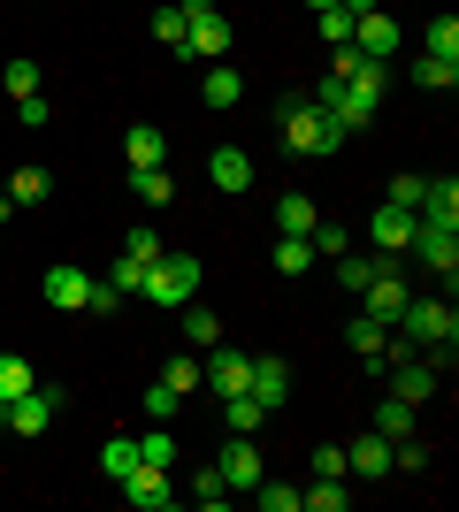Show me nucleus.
<instances>
[{"label": "nucleus", "mask_w": 459, "mask_h": 512, "mask_svg": "<svg viewBox=\"0 0 459 512\" xmlns=\"http://www.w3.org/2000/svg\"><path fill=\"white\" fill-rule=\"evenodd\" d=\"M414 85H429V92H452V85H459V62H437V54H429V62H414Z\"/></svg>", "instance_id": "34"}, {"label": "nucleus", "mask_w": 459, "mask_h": 512, "mask_svg": "<svg viewBox=\"0 0 459 512\" xmlns=\"http://www.w3.org/2000/svg\"><path fill=\"white\" fill-rule=\"evenodd\" d=\"M138 459H146V467H176V436L169 428H146V436H138Z\"/></svg>", "instance_id": "32"}, {"label": "nucleus", "mask_w": 459, "mask_h": 512, "mask_svg": "<svg viewBox=\"0 0 459 512\" xmlns=\"http://www.w3.org/2000/svg\"><path fill=\"white\" fill-rule=\"evenodd\" d=\"M398 337L414 344H429V352H452V337H459V306H444V299H406V314H398Z\"/></svg>", "instance_id": "3"}, {"label": "nucleus", "mask_w": 459, "mask_h": 512, "mask_svg": "<svg viewBox=\"0 0 459 512\" xmlns=\"http://www.w3.org/2000/svg\"><path fill=\"white\" fill-rule=\"evenodd\" d=\"M406 253H421V268H437V276L452 283V268H459V230H429V222H421Z\"/></svg>", "instance_id": "14"}, {"label": "nucleus", "mask_w": 459, "mask_h": 512, "mask_svg": "<svg viewBox=\"0 0 459 512\" xmlns=\"http://www.w3.org/2000/svg\"><path fill=\"white\" fill-rule=\"evenodd\" d=\"M352 505V490L345 482H322V474H314V490H299V512H345Z\"/></svg>", "instance_id": "26"}, {"label": "nucleus", "mask_w": 459, "mask_h": 512, "mask_svg": "<svg viewBox=\"0 0 459 512\" xmlns=\"http://www.w3.org/2000/svg\"><path fill=\"white\" fill-rule=\"evenodd\" d=\"M314 474H322V482H352L345 474V444H314Z\"/></svg>", "instance_id": "38"}, {"label": "nucleus", "mask_w": 459, "mask_h": 512, "mask_svg": "<svg viewBox=\"0 0 459 512\" xmlns=\"http://www.w3.org/2000/svg\"><path fill=\"white\" fill-rule=\"evenodd\" d=\"M314 237H276V268H284V276H306V268H314Z\"/></svg>", "instance_id": "27"}, {"label": "nucleus", "mask_w": 459, "mask_h": 512, "mask_svg": "<svg viewBox=\"0 0 459 512\" xmlns=\"http://www.w3.org/2000/svg\"><path fill=\"white\" fill-rule=\"evenodd\" d=\"M276 115H284V146L299 153V161H314V153H337V146H345L337 115H329V107H314L306 92H291V100L276 107Z\"/></svg>", "instance_id": "1"}, {"label": "nucleus", "mask_w": 459, "mask_h": 512, "mask_svg": "<svg viewBox=\"0 0 459 512\" xmlns=\"http://www.w3.org/2000/svg\"><path fill=\"white\" fill-rule=\"evenodd\" d=\"M115 306H123V291H115L108 276H92V306H85V314H115Z\"/></svg>", "instance_id": "44"}, {"label": "nucleus", "mask_w": 459, "mask_h": 512, "mask_svg": "<svg viewBox=\"0 0 459 512\" xmlns=\"http://www.w3.org/2000/svg\"><path fill=\"white\" fill-rule=\"evenodd\" d=\"M199 100L222 115V107H238V100H245V77H238L230 62H207V77H199Z\"/></svg>", "instance_id": "17"}, {"label": "nucleus", "mask_w": 459, "mask_h": 512, "mask_svg": "<svg viewBox=\"0 0 459 512\" xmlns=\"http://www.w3.org/2000/svg\"><path fill=\"white\" fill-rule=\"evenodd\" d=\"M123 497H131V505H146V512H169L184 490L169 482V467H146V459H138V467L123 474Z\"/></svg>", "instance_id": "7"}, {"label": "nucleus", "mask_w": 459, "mask_h": 512, "mask_svg": "<svg viewBox=\"0 0 459 512\" xmlns=\"http://www.w3.org/2000/svg\"><path fill=\"white\" fill-rule=\"evenodd\" d=\"M131 192L146 199V207H169V199H176V176L169 169H131Z\"/></svg>", "instance_id": "25"}, {"label": "nucleus", "mask_w": 459, "mask_h": 512, "mask_svg": "<svg viewBox=\"0 0 459 512\" xmlns=\"http://www.w3.org/2000/svg\"><path fill=\"white\" fill-rule=\"evenodd\" d=\"M16 123H23V130H46V123H54V107H46V92H31V100H16Z\"/></svg>", "instance_id": "42"}, {"label": "nucleus", "mask_w": 459, "mask_h": 512, "mask_svg": "<svg viewBox=\"0 0 459 512\" xmlns=\"http://www.w3.org/2000/svg\"><path fill=\"white\" fill-rule=\"evenodd\" d=\"M176 406H184V398H176V390L161 383V375H153V383H146V413H153V421H169Z\"/></svg>", "instance_id": "41"}, {"label": "nucleus", "mask_w": 459, "mask_h": 512, "mask_svg": "<svg viewBox=\"0 0 459 512\" xmlns=\"http://www.w3.org/2000/svg\"><path fill=\"white\" fill-rule=\"evenodd\" d=\"M207 184H215V192H253V153L245 146H215L207 153Z\"/></svg>", "instance_id": "10"}, {"label": "nucleus", "mask_w": 459, "mask_h": 512, "mask_svg": "<svg viewBox=\"0 0 459 512\" xmlns=\"http://www.w3.org/2000/svg\"><path fill=\"white\" fill-rule=\"evenodd\" d=\"M131 299H153V306H184V299H199V253H184V245H161V260L138 276Z\"/></svg>", "instance_id": "2"}, {"label": "nucleus", "mask_w": 459, "mask_h": 512, "mask_svg": "<svg viewBox=\"0 0 459 512\" xmlns=\"http://www.w3.org/2000/svg\"><path fill=\"white\" fill-rule=\"evenodd\" d=\"M54 413H62V390H39V383H31L16 406H8V428H16V436H46Z\"/></svg>", "instance_id": "8"}, {"label": "nucleus", "mask_w": 459, "mask_h": 512, "mask_svg": "<svg viewBox=\"0 0 459 512\" xmlns=\"http://www.w3.org/2000/svg\"><path fill=\"white\" fill-rule=\"evenodd\" d=\"M245 390H253V398L276 413V406L291 398V360H253V383H245Z\"/></svg>", "instance_id": "18"}, {"label": "nucleus", "mask_w": 459, "mask_h": 512, "mask_svg": "<svg viewBox=\"0 0 459 512\" xmlns=\"http://www.w3.org/2000/svg\"><path fill=\"white\" fill-rule=\"evenodd\" d=\"M429 54H437V62H459V23H452V16L429 23Z\"/></svg>", "instance_id": "36"}, {"label": "nucleus", "mask_w": 459, "mask_h": 512, "mask_svg": "<svg viewBox=\"0 0 459 512\" xmlns=\"http://www.w3.org/2000/svg\"><path fill=\"white\" fill-rule=\"evenodd\" d=\"M39 291H46V306H62V314H85V306H92V276H85V268H69V260H62V268H46Z\"/></svg>", "instance_id": "9"}, {"label": "nucleus", "mask_w": 459, "mask_h": 512, "mask_svg": "<svg viewBox=\"0 0 459 512\" xmlns=\"http://www.w3.org/2000/svg\"><path fill=\"white\" fill-rule=\"evenodd\" d=\"M345 344L360 352V360H383V321H375V314H360V321L345 329Z\"/></svg>", "instance_id": "29"}, {"label": "nucleus", "mask_w": 459, "mask_h": 512, "mask_svg": "<svg viewBox=\"0 0 459 512\" xmlns=\"http://www.w3.org/2000/svg\"><path fill=\"white\" fill-rule=\"evenodd\" d=\"M421 184H429V176H398L383 199H391V207H421Z\"/></svg>", "instance_id": "45"}, {"label": "nucleus", "mask_w": 459, "mask_h": 512, "mask_svg": "<svg viewBox=\"0 0 459 512\" xmlns=\"http://www.w3.org/2000/svg\"><path fill=\"white\" fill-rule=\"evenodd\" d=\"M314 8H337V0H314Z\"/></svg>", "instance_id": "47"}, {"label": "nucleus", "mask_w": 459, "mask_h": 512, "mask_svg": "<svg viewBox=\"0 0 459 512\" xmlns=\"http://www.w3.org/2000/svg\"><path fill=\"white\" fill-rule=\"evenodd\" d=\"M192 497H199V505H222V497H230V482H222V467H199Z\"/></svg>", "instance_id": "43"}, {"label": "nucleus", "mask_w": 459, "mask_h": 512, "mask_svg": "<svg viewBox=\"0 0 459 512\" xmlns=\"http://www.w3.org/2000/svg\"><path fill=\"white\" fill-rule=\"evenodd\" d=\"M375 268H383V260H375V253H337V283H345L352 299H360V291H368V283H375Z\"/></svg>", "instance_id": "24"}, {"label": "nucleus", "mask_w": 459, "mask_h": 512, "mask_svg": "<svg viewBox=\"0 0 459 512\" xmlns=\"http://www.w3.org/2000/svg\"><path fill=\"white\" fill-rule=\"evenodd\" d=\"M123 253H131V260H138V268H153V260H161V237H153V230H146V222H138V230H131V237H123Z\"/></svg>", "instance_id": "39"}, {"label": "nucleus", "mask_w": 459, "mask_h": 512, "mask_svg": "<svg viewBox=\"0 0 459 512\" xmlns=\"http://www.w3.org/2000/svg\"><path fill=\"white\" fill-rule=\"evenodd\" d=\"M46 192H54V176H46V169H39V161H23V169H16V176H8V199H16V207H39V199H46Z\"/></svg>", "instance_id": "20"}, {"label": "nucleus", "mask_w": 459, "mask_h": 512, "mask_svg": "<svg viewBox=\"0 0 459 512\" xmlns=\"http://www.w3.org/2000/svg\"><path fill=\"white\" fill-rule=\"evenodd\" d=\"M414 230H421V214H414V207H391V199H383V207H375V222H368L375 260H398L406 245H414Z\"/></svg>", "instance_id": "5"}, {"label": "nucleus", "mask_w": 459, "mask_h": 512, "mask_svg": "<svg viewBox=\"0 0 459 512\" xmlns=\"http://www.w3.org/2000/svg\"><path fill=\"white\" fill-rule=\"evenodd\" d=\"M123 161H131V169H169V138L153 123H131L123 130Z\"/></svg>", "instance_id": "16"}, {"label": "nucleus", "mask_w": 459, "mask_h": 512, "mask_svg": "<svg viewBox=\"0 0 459 512\" xmlns=\"http://www.w3.org/2000/svg\"><path fill=\"white\" fill-rule=\"evenodd\" d=\"M222 421H230V436H253V428L268 421V406L253 398V390H238V398H222Z\"/></svg>", "instance_id": "21"}, {"label": "nucleus", "mask_w": 459, "mask_h": 512, "mask_svg": "<svg viewBox=\"0 0 459 512\" xmlns=\"http://www.w3.org/2000/svg\"><path fill=\"white\" fill-rule=\"evenodd\" d=\"M161 383H169L176 398H192V390H199V360H192V352H184V360H161Z\"/></svg>", "instance_id": "33"}, {"label": "nucleus", "mask_w": 459, "mask_h": 512, "mask_svg": "<svg viewBox=\"0 0 459 512\" xmlns=\"http://www.w3.org/2000/svg\"><path fill=\"white\" fill-rule=\"evenodd\" d=\"M23 390H31V360H16V352H0V406H16Z\"/></svg>", "instance_id": "28"}, {"label": "nucleus", "mask_w": 459, "mask_h": 512, "mask_svg": "<svg viewBox=\"0 0 459 512\" xmlns=\"http://www.w3.org/2000/svg\"><path fill=\"white\" fill-rule=\"evenodd\" d=\"M352 46H360L368 62H391L398 54V23L383 16V8H368V16H352Z\"/></svg>", "instance_id": "12"}, {"label": "nucleus", "mask_w": 459, "mask_h": 512, "mask_svg": "<svg viewBox=\"0 0 459 512\" xmlns=\"http://www.w3.org/2000/svg\"><path fill=\"white\" fill-rule=\"evenodd\" d=\"M100 467H108L115 482H123V474L138 467V436H108V444H100Z\"/></svg>", "instance_id": "30"}, {"label": "nucleus", "mask_w": 459, "mask_h": 512, "mask_svg": "<svg viewBox=\"0 0 459 512\" xmlns=\"http://www.w3.org/2000/svg\"><path fill=\"white\" fill-rule=\"evenodd\" d=\"M8 214H16V199H8V192H0V222H8Z\"/></svg>", "instance_id": "46"}, {"label": "nucleus", "mask_w": 459, "mask_h": 512, "mask_svg": "<svg viewBox=\"0 0 459 512\" xmlns=\"http://www.w3.org/2000/svg\"><path fill=\"white\" fill-rule=\"evenodd\" d=\"M360 299H368V314L383 321V329H398V314H406V299H414V283L398 276V260H383V268H375V283L360 291Z\"/></svg>", "instance_id": "6"}, {"label": "nucleus", "mask_w": 459, "mask_h": 512, "mask_svg": "<svg viewBox=\"0 0 459 512\" xmlns=\"http://www.w3.org/2000/svg\"><path fill=\"white\" fill-rule=\"evenodd\" d=\"M306 237H314V253H329V260H337V253H352V237L337 230V222H314Z\"/></svg>", "instance_id": "40"}, {"label": "nucleus", "mask_w": 459, "mask_h": 512, "mask_svg": "<svg viewBox=\"0 0 459 512\" xmlns=\"http://www.w3.org/2000/svg\"><path fill=\"white\" fill-rule=\"evenodd\" d=\"M176 314H184V337H192V352H207V344H222V321L207 314V306H192V299H184V306H176Z\"/></svg>", "instance_id": "23"}, {"label": "nucleus", "mask_w": 459, "mask_h": 512, "mask_svg": "<svg viewBox=\"0 0 459 512\" xmlns=\"http://www.w3.org/2000/svg\"><path fill=\"white\" fill-rule=\"evenodd\" d=\"M314 222H322V214H314V199H306V192H284V199H276V230H284V237H306Z\"/></svg>", "instance_id": "19"}, {"label": "nucleus", "mask_w": 459, "mask_h": 512, "mask_svg": "<svg viewBox=\"0 0 459 512\" xmlns=\"http://www.w3.org/2000/svg\"><path fill=\"white\" fill-rule=\"evenodd\" d=\"M375 436H414V406H406V398H391V390H383V406H375Z\"/></svg>", "instance_id": "22"}, {"label": "nucleus", "mask_w": 459, "mask_h": 512, "mask_svg": "<svg viewBox=\"0 0 459 512\" xmlns=\"http://www.w3.org/2000/svg\"><path fill=\"white\" fill-rule=\"evenodd\" d=\"M421 222H429V230H459V184L452 176H429V184H421Z\"/></svg>", "instance_id": "13"}, {"label": "nucleus", "mask_w": 459, "mask_h": 512, "mask_svg": "<svg viewBox=\"0 0 459 512\" xmlns=\"http://www.w3.org/2000/svg\"><path fill=\"white\" fill-rule=\"evenodd\" d=\"M0 85H8V100H31V92H39V62H8Z\"/></svg>", "instance_id": "35"}, {"label": "nucleus", "mask_w": 459, "mask_h": 512, "mask_svg": "<svg viewBox=\"0 0 459 512\" xmlns=\"http://www.w3.org/2000/svg\"><path fill=\"white\" fill-rule=\"evenodd\" d=\"M199 383L215 390V398H238V390L253 383V360H245V352H230V344H207V360H199Z\"/></svg>", "instance_id": "4"}, {"label": "nucleus", "mask_w": 459, "mask_h": 512, "mask_svg": "<svg viewBox=\"0 0 459 512\" xmlns=\"http://www.w3.org/2000/svg\"><path fill=\"white\" fill-rule=\"evenodd\" d=\"M322 16V46H352V8H314Z\"/></svg>", "instance_id": "37"}, {"label": "nucleus", "mask_w": 459, "mask_h": 512, "mask_svg": "<svg viewBox=\"0 0 459 512\" xmlns=\"http://www.w3.org/2000/svg\"><path fill=\"white\" fill-rule=\"evenodd\" d=\"M0 428H8V406H0Z\"/></svg>", "instance_id": "48"}, {"label": "nucleus", "mask_w": 459, "mask_h": 512, "mask_svg": "<svg viewBox=\"0 0 459 512\" xmlns=\"http://www.w3.org/2000/svg\"><path fill=\"white\" fill-rule=\"evenodd\" d=\"M153 39L184 54V0H169V8H153Z\"/></svg>", "instance_id": "31"}, {"label": "nucleus", "mask_w": 459, "mask_h": 512, "mask_svg": "<svg viewBox=\"0 0 459 512\" xmlns=\"http://www.w3.org/2000/svg\"><path fill=\"white\" fill-rule=\"evenodd\" d=\"M215 467H222V482H230V490H253V482H261V444H253V436H230Z\"/></svg>", "instance_id": "15"}, {"label": "nucleus", "mask_w": 459, "mask_h": 512, "mask_svg": "<svg viewBox=\"0 0 459 512\" xmlns=\"http://www.w3.org/2000/svg\"><path fill=\"white\" fill-rule=\"evenodd\" d=\"M383 467H391V436H375V428H368V436H352V444H345V474H352V482H383Z\"/></svg>", "instance_id": "11"}]
</instances>
